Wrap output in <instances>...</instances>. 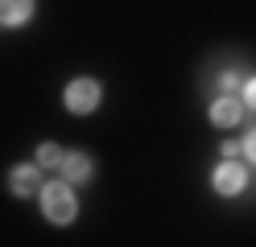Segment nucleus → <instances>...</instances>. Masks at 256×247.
Masks as SVG:
<instances>
[{"mask_svg":"<svg viewBox=\"0 0 256 247\" xmlns=\"http://www.w3.org/2000/svg\"><path fill=\"white\" fill-rule=\"evenodd\" d=\"M62 99H66L70 115H91L104 103V87H100V78H70L66 91H62Z\"/></svg>","mask_w":256,"mask_h":247,"instance_id":"obj_2","label":"nucleus"},{"mask_svg":"<svg viewBox=\"0 0 256 247\" xmlns=\"http://www.w3.org/2000/svg\"><path fill=\"white\" fill-rule=\"evenodd\" d=\"M8 190L17 194V198H29V194H42V165H12V173H8Z\"/></svg>","mask_w":256,"mask_h":247,"instance_id":"obj_4","label":"nucleus"},{"mask_svg":"<svg viewBox=\"0 0 256 247\" xmlns=\"http://www.w3.org/2000/svg\"><path fill=\"white\" fill-rule=\"evenodd\" d=\"M240 99H244V107H248V111H256V74L244 82V95H240Z\"/></svg>","mask_w":256,"mask_h":247,"instance_id":"obj_10","label":"nucleus"},{"mask_svg":"<svg viewBox=\"0 0 256 247\" xmlns=\"http://www.w3.org/2000/svg\"><path fill=\"white\" fill-rule=\"evenodd\" d=\"M38 165H42V169H58V165H62V148L58 144H42L38 148Z\"/></svg>","mask_w":256,"mask_h":247,"instance_id":"obj_8","label":"nucleus"},{"mask_svg":"<svg viewBox=\"0 0 256 247\" xmlns=\"http://www.w3.org/2000/svg\"><path fill=\"white\" fill-rule=\"evenodd\" d=\"M42 210H46V219L58 223V227L74 223L78 198H74V190H70V181H50V186H42Z\"/></svg>","mask_w":256,"mask_h":247,"instance_id":"obj_1","label":"nucleus"},{"mask_svg":"<svg viewBox=\"0 0 256 247\" xmlns=\"http://www.w3.org/2000/svg\"><path fill=\"white\" fill-rule=\"evenodd\" d=\"M34 8H38V0H0V25L21 29L25 21H34Z\"/></svg>","mask_w":256,"mask_h":247,"instance_id":"obj_6","label":"nucleus"},{"mask_svg":"<svg viewBox=\"0 0 256 247\" xmlns=\"http://www.w3.org/2000/svg\"><path fill=\"white\" fill-rule=\"evenodd\" d=\"M62 181H70V186H78V181H87L91 173H95V165H91V157L87 153H62Z\"/></svg>","mask_w":256,"mask_h":247,"instance_id":"obj_7","label":"nucleus"},{"mask_svg":"<svg viewBox=\"0 0 256 247\" xmlns=\"http://www.w3.org/2000/svg\"><path fill=\"white\" fill-rule=\"evenodd\" d=\"M244 99H236V95H219L215 103H211V124L215 128H236L240 120H244Z\"/></svg>","mask_w":256,"mask_h":247,"instance_id":"obj_5","label":"nucleus"},{"mask_svg":"<svg viewBox=\"0 0 256 247\" xmlns=\"http://www.w3.org/2000/svg\"><path fill=\"white\" fill-rule=\"evenodd\" d=\"M244 181H248V169H244V165H236L232 157H223V165L211 173V186H215L219 198H236L240 190H244Z\"/></svg>","mask_w":256,"mask_h":247,"instance_id":"obj_3","label":"nucleus"},{"mask_svg":"<svg viewBox=\"0 0 256 247\" xmlns=\"http://www.w3.org/2000/svg\"><path fill=\"white\" fill-rule=\"evenodd\" d=\"M236 153H244V144L240 140H223V157H236Z\"/></svg>","mask_w":256,"mask_h":247,"instance_id":"obj_12","label":"nucleus"},{"mask_svg":"<svg viewBox=\"0 0 256 247\" xmlns=\"http://www.w3.org/2000/svg\"><path fill=\"white\" fill-rule=\"evenodd\" d=\"M219 91H223V95H236V91H240V74H236V70H228V74L219 78Z\"/></svg>","mask_w":256,"mask_h":247,"instance_id":"obj_9","label":"nucleus"},{"mask_svg":"<svg viewBox=\"0 0 256 247\" xmlns=\"http://www.w3.org/2000/svg\"><path fill=\"white\" fill-rule=\"evenodd\" d=\"M240 144H244V157H248V161L256 165V128H252V132H248V136L240 140Z\"/></svg>","mask_w":256,"mask_h":247,"instance_id":"obj_11","label":"nucleus"}]
</instances>
